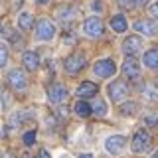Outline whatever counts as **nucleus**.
<instances>
[{"label":"nucleus","mask_w":158,"mask_h":158,"mask_svg":"<svg viewBox=\"0 0 158 158\" xmlns=\"http://www.w3.org/2000/svg\"><path fill=\"white\" fill-rule=\"evenodd\" d=\"M125 148H127V138L123 135H113V136H109L105 140V150L109 154H113V156L123 154Z\"/></svg>","instance_id":"7ed1b4c3"},{"label":"nucleus","mask_w":158,"mask_h":158,"mask_svg":"<svg viewBox=\"0 0 158 158\" xmlns=\"http://www.w3.org/2000/svg\"><path fill=\"white\" fill-rule=\"evenodd\" d=\"M99 93V87L95 85V83H91V81H83L81 85L77 87V91H75V95L79 99H89V97H95Z\"/></svg>","instance_id":"ddd939ff"},{"label":"nucleus","mask_w":158,"mask_h":158,"mask_svg":"<svg viewBox=\"0 0 158 158\" xmlns=\"http://www.w3.org/2000/svg\"><path fill=\"white\" fill-rule=\"evenodd\" d=\"M144 65L150 67V69H158V49H148L144 53Z\"/></svg>","instance_id":"a211bd4d"},{"label":"nucleus","mask_w":158,"mask_h":158,"mask_svg":"<svg viewBox=\"0 0 158 158\" xmlns=\"http://www.w3.org/2000/svg\"><path fill=\"white\" fill-rule=\"evenodd\" d=\"M36 158H52V156H49V152L46 150V148H42V150L38 152V156H36Z\"/></svg>","instance_id":"cd10ccee"},{"label":"nucleus","mask_w":158,"mask_h":158,"mask_svg":"<svg viewBox=\"0 0 158 158\" xmlns=\"http://www.w3.org/2000/svg\"><path fill=\"white\" fill-rule=\"evenodd\" d=\"M152 158H158V150H156V152H154V154H152Z\"/></svg>","instance_id":"473e14b6"},{"label":"nucleus","mask_w":158,"mask_h":158,"mask_svg":"<svg viewBox=\"0 0 158 158\" xmlns=\"http://www.w3.org/2000/svg\"><path fill=\"white\" fill-rule=\"evenodd\" d=\"M135 30L142 36H156L158 34V24L152 20H136L135 22Z\"/></svg>","instance_id":"9b49d317"},{"label":"nucleus","mask_w":158,"mask_h":158,"mask_svg":"<svg viewBox=\"0 0 158 158\" xmlns=\"http://www.w3.org/2000/svg\"><path fill=\"white\" fill-rule=\"evenodd\" d=\"M0 32H2V24H0Z\"/></svg>","instance_id":"f704fd0d"},{"label":"nucleus","mask_w":158,"mask_h":158,"mask_svg":"<svg viewBox=\"0 0 158 158\" xmlns=\"http://www.w3.org/2000/svg\"><path fill=\"white\" fill-rule=\"evenodd\" d=\"M150 14H152L154 18H158V2H156V4H152V6H150Z\"/></svg>","instance_id":"c85d7f7f"},{"label":"nucleus","mask_w":158,"mask_h":158,"mask_svg":"<svg viewBox=\"0 0 158 158\" xmlns=\"http://www.w3.org/2000/svg\"><path fill=\"white\" fill-rule=\"evenodd\" d=\"M107 91H109V97H111L113 103H121L123 99L128 97V87L125 81H113Z\"/></svg>","instance_id":"0eeeda50"},{"label":"nucleus","mask_w":158,"mask_h":158,"mask_svg":"<svg viewBox=\"0 0 158 158\" xmlns=\"http://www.w3.org/2000/svg\"><path fill=\"white\" fill-rule=\"evenodd\" d=\"M117 2H118V6H123V8H128V10L136 6V0H117Z\"/></svg>","instance_id":"393cba45"},{"label":"nucleus","mask_w":158,"mask_h":158,"mask_svg":"<svg viewBox=\"0 0 158 158\" xmlns=\"http://www.w3.org/2000/svg\"><path fill=\"white\" fill-rule=\"evenodd\" d=\"M85 65H87V59H85V56H81V53H71V56H67L65 61H63V67H65V71L71 73V75L79 73Z\"/></svg>","instance_id":"423d86ee"},{"label":"nucleus","mask_w":158,"mask_h":158,"mask_svg":"<svg viewBox=\"0 0 158 158\" xmlns=\"http://www.w3.org/2000/svg\"><path fill=\"white\" fill-rule=\"evenodd\" d=\"M22 63H24V67H26V69H30V71H36V69L40 67V56H38L36 52H24Z\"/></svg>","instance_id":"4468645a"},{"label":"nucleus","mask_w":158,"mask_h":158,"mask_svg":"<svg viewBox=\"0 0 158 158\" xmlns=\"http://www.w3.org/2000/svg\"><path fill=\"white\" fill-rule=\"evenodd\" d=\"M0 2H2V0H0Z\"/></svg>","instance_id":"c9c22d12"},{"label":"nucleus","mask_w":158,"mask_h":158,"mask_svg":"<svg viewBox=\"0 0 158 158\" xmlns=\"http://www.w3.org/2000/svg\"><path fill=\"white\" fill-rule=\"evenodd\" d=\"M91 8L95 10V12H101L103 10V4H101V0H93V4H91Z\"/></svg>","instance_id":"bb28decb"},{"label":"nucleus","mask_w":158,"mask_h":158,"mask_svg":"<svg viewBox=\"0 0 158 158\" xmlns=\"http://www.w3.org/2000/svg\"><path fill=\"white\" fill-rule=\"evenodd\" d=\"M140 48H142V40L138 36H128L123 42V53L125 56H135L136 52H140Z\"/></svg>","instance_id":"f8f14e48"},{"label":"nucleus","mask_w":158,"mask_h":158,"mask_svg":"<svg viewBox=\"0 0 158 158\" xmlns=\"http://www.w3.org/2000/svg\"><path fill=\"white\" fill-rule=\"evenodd\" d=\"M109 24H111L113 32H118V34H123V32L128 28V22H127V18L123 16V14H117V16H113Z\"/></svg>","instance_id":"dca6fc26"},{"label":"nucleus","mask_w":158,"mask_h":158,"mask_svg":"<svg viewBox=\"0 0 158 158\" xmlns=\"http://www.w3.org/2000/svg\"><path fill=\"white\" fill-rule=\"evenodd\" d=\"M67 99V89L61 85V83H52L48 87V101L53 103V105H59Z\"/></svg>","instance_id":"1a4fd4ad"},{"label":"nucleus","mask_w":158,"mask_h":158,"mask_svg":"<svg viewBox=\"0 0 158 158\" xmlns=\"http://www.w3.org/2000/svg\"><path fill=\"white\" fill-rule=\"evenodd\" d=\"M36 2H38V4H46L48 0H36Z\"/></svg>","instance_id":"2f4dec72"},{"label":"nucleus","mask_w":158,"mask_h":158,"mask_svg":"<svg viewBox=\"0 0 158 158\" xmlns=\"http://www.w3.org/2000/svg\"><path fill=\"white\" fill-rule=\"evenodd\" d=\"M93 115H97V117H105L107 115V105H105V101L103 99H95V103H93Z\"/></svg>","instance_id":"aec40b11"},{"label":"nucleus","mask_w":158,"mask_h":158,"mask_svg":"<svg viewBox=\"0 0 158 158\" xmlns=\"http://www.w3.org/2000/svg\"><path fill=\"white\" fill-rule=\"evenodd\" d=\"M56 32H57L56 24H53L52 20H48V18H42V20L38 22V26H36V36H38V40H42V42L53 40Z\"/></svg>","instance_id":"f03ea898"},{"label":"nucleus","mask_w":158,"mask_h":158,"mask_svg":"<svg viewBox=\"0 0 158 158\" xmlns=\"http://www.w3.org/2000/svg\"><path fill=\"white\" fill-rule=\"evenodd\" d=\"M142 97H144L146 103H158V87L154 83H148L142 89Z\"/></svg>","instance_id":"f3484780"},{"label":"nucleus","mask_w":158,"mask_h":158,"mask_svg":"<svg viewBox=\"0 0 158 158\" xmlns=\"http://www.w3.org/2000/svg\"><path fill=\"white\" fill-rule=\"evenodd\" d=\"M150 144H152L150 135H148L144 128H140V131H136L135 136H132L131 148H132V152H136V154H142V152H148V150H150Z\"/></svg>","instance_id":"f257e3e1"},{"label":"nucleus","mask_w":158,"mask_h":158,"mask_svg":"<svg viewBox=\"0 0 158 158\" xmlns=\"http://www.w3.org/2000/svg\"><path fill=\"white\" fill-rule=\"evenodd\" d=\"M8 83L14 91H24V89L28 87V77L22 69H12V71L8 73Z\"/></svg>","instance_id":"6e6552de"},{"label":"nucleus","mask_w":158,"mask_h":158,"mask_svg":"<svg viewBox=\"0 0 158 158\" xmlns=\"http://www.w3.org/2000/svg\"><path fill=\"white\" fill-rule=\"evenodd\" d=\"M148 2H150V0H136L138 6H144V4H148Z\"/></svg>","instance_id":"c756f323"},{"label":"nucleus","mask_w":158,"mask_h":158,"mask_svg":"<svg viewBox=\"0 0 158 158\" xmlns=\"http://www.w3.org/2000/svg\"><path fill=\"white\" fill-rule=\"evenodd\" d=\"M6 158H14V156H12V154H6Z\"/></svg>","instance_id":"72a5a7b5"},{"label":"nucleus","mask_w":158,"mask_h":158,"mask_svg":"<svg viewBox=\"0 0 158 158\" xmlns=\"http://www.w3.org/2000/svg\"><path fill=\"white\" fill-rule=\"evenodd\" d=\"M34 142H36V131H28L26 135H24V144H26V146H32Z\"/></svg>","instance_id":"5701e85b"},{"label":"nucleus","mask_w":158,"mask_h":158,"mask_svg":"<svg viewBox=\"0 0 158 158\" xmlns=\"http://www.w3.org/2000/svg\"><path fill=\"white\" fill-rule=\"evenodd\" d=\"M73 111H75V115L77 117H81V118H87V117H91L93 115V105H89L87 101H79L75 103V107H73Z\"/></svg>","instance_id":"2eb2a0df"},{"label":"nucleus","mask_w":158,"mask_h":158,"mask_svg":"<svg viewBox=\"0 0 158 158\" xmlns=\"http://www.w3.org/2000/svg\"><path fill=\"white\" fill-rule=\"evenodd\" d=\"M18 26L22 28V30H32L34 28V18L30 16L28 12H22L18 16Z\"/></svg>","instance_id":"6ab92c4d"},{"label":"nucleus","mask_w":158,"mask_h":158,"mask_svg":"<svg viewBox=\"0 0 158 158\" xmlns=\"http://www.w3.org/2000/svg\"><path fill=\"white\" fill-rule=\"evenodd\" d=\"M136 111H138V103H135V101L121 105V115H125V117H128V115H135Z\"/></svg>","instance_id":"412c9836"},{"label":"nucleus","mask_w":158,"mask_h":158,"mask_svg":"<svg viewBox=\"0 0 158 158\" xmlns=\"http://www.w3.org/2000/svg\"><path fill=\"white\" fill-rule=\"evenodd\" d=\"M79 158H93V154H81Z\"/></svg>","instance_id":"7c9ffc66"},{"label":"nucleus","mask_w":158,"mask_h":158,"mask_svg":"<svg viewBox=\"0 0 158 158\" xmlns=\"http://www.w3.org/2000/svg\"><path fill=\"white\" fill-rule=\"evenodd\" d=\"M93 73H95L97 77H113L117 73V63L113 61V59H99V61L93 65Z\"/></svg>","instance_id":"20e7f679"},{"label":"nucleus","mask_w":158,"mask_h":158,"mask_svg":"<svg viewBox=\"0 0 158 158\" xmlns=\"http://www.w3.org/2000/svg\"><path fill=\"white\" fill-rule=\"evenodd\" d=\"M75 14H77V10H75V8H61V10H57V16L61 18L63 22H65V20H67V22H71Z\"/></svg>","instance_id":"4be33fe9"},{"label":"nucleus","mask_w":158,"mask_h":158,"mask_svg":"<svg viewBox=\"0 0 158 158\" xmlns=\"http://www.w3.org/2000/svg\"><path fill=\"white\" fill-rule=\"evenodd\" d=\"M6 61H8V49L4 46H0V67L6 65Z\"/></svg>","instance_id":"b1692460"},{"label":"nucleus","mask_w":158,"mask_h":158,"mask_svg":"<svg viewBox=\"0 0 158 158\" xmlns=\"http://www.w3.org/2000/svg\"><path fill=\"white\" fill-rule=\"evenodd\" d=\"M83 32L87 34L89 38H101L103 32H105V26H103V20L99 16H91L85 20L83 24Z\"/></svg>","instance_id":"39448f33"},{"label":"nucleus","mask_w":158,"mask_h":158,"mask_svg":"<svg viewBox=\"0 0 158 158\" xmlns=\"http://www.w3.org/2000/svg\"><path fill=\"white\" fill-rule=\"evenodd\" d=\"M144 121H146V125L154 127V125H158V115H146V117H144Z\"/></svg>","instance_id":"a878e982"},{"label":"nucleus","mask_w":158,"mask_h":158,"mask_svg":"<svg viewBox=\"0 0 158 158\" xmlns=\"http://www.w3.org/2000/svg\"><path fill=\"white\" fill-rule=\"evenodd\" d=\"M123 73H125L128 79H138L140 77V63L132 56H127L125 63H123Z\"/></svg>","instance_id":"9d476101"}]
</instances>
